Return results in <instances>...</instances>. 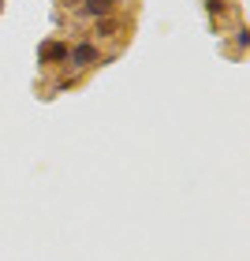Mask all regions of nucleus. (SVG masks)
<instances>
[{
  "instance_id": "7ed1b4c3",
  "label": "nucleus",
  "mask_w": 250,
  "mask_h": 261,
  "mask_svg": "<svg viewBox=\"0 0 250 261\" xmlns=\"http://www.w3.org/2000/svg\"><path fill=\"white\" fill-rule=\"evenodd\" d=\"M82 8H86V15H101V19H105V15L116 8V0H86Z\"/></svg>"
},
{
  "instance_id": "20e7f679",
  "label": "nucleus",
  "mask_w": 250,
  "mask_h": 261,
  "mask_svg": "<svg viewBox=\"0 0 250 261\" xmlns=\"http://www.w3.org/2000/svg\"><path fill=\"white\" fill-rule=\"evenodd\" d=\"M206 8L209 11H224V0H206Z\"/></svg>"
},
{
  "instance_id": "f257e3e1",
  "label": "nucleus",
  "mask_w": 250,
  "mask_h": 261,
  "mask_svg": "<svg viewBox=\"0 0 250 261\" xmlns=\"http://www.w3.org/2000/svg\"><path fill=\"white\" fill-rule=\"evenodd\" d=\"M41 60H67V45H60V41H49V45H41Z\"/></svg>"
},
{
  "instance_id": "f03ea898",
  "label": "nucleus",
  "mask_w": 250,
  "mask_h": 261,
  "mask_svg": "<svg viewBox=\"0 0 250 261\" xmlns=\"http://www.w3.org/2000/svg\"><path fill=\"white\" fill-rule=\"evenodd\" d=\"M71 60H75L79 67H86V64H93V60H97V49H93V45H75Z\"/></svg>"
}]
</instances>
